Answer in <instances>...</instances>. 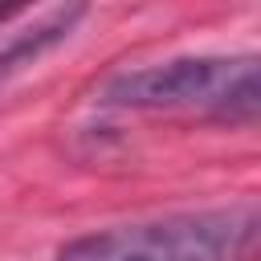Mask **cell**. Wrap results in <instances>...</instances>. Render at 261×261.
<instances>
[{
    "label": "cell",
    "instance_id": "cell-1",
    "mask_svg": "<svg viewBox=\"0 0 261 261\" xmlns=\"http://www.w3.org/2000/svg\"><path fill=\"white\" fill-rule=\"evenodd\" d=\"M257 241L261 208L257 200H237L82 232L57 249V261H253Z\"/></svg>",
    "mask_w": 261,
    "mask_h": 261
},
{
    "label": "cell",
    "instance_id": "cell-2",
    "mask_svg": "<svg viewBox=\"0 0 261 261\" xmlns=\"http://www.w3.org/2000/svg\"><path fill=\"white\" fill-rule=\"evenodd\" d=\"M102 106L118 110H196L228 122H253L261 106V61L245 57H171L114 73Z\"/></svg>",
    "mask_w": 261,
    "mask_h": 261
},
{
    "label": "cell",
    "instance_id": "cell-3",
    "mask_svg": "<svg viewBox=\"0 0 261 261\" xmlns=\"http://www.w3.org/2000/svg\"><path fill=\"white\" fill-rule=\"evenodd\" d=\"M86 16L82 4H57V8H45L41 16H33V24L8 33L0 41V82L12 77L16 69H24L29 61H37L45 49H53L57 41L69 37V29Z\"/></svg>",
    "mask_w": 261,
    "mask_h": 261
}]
</instances>
